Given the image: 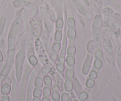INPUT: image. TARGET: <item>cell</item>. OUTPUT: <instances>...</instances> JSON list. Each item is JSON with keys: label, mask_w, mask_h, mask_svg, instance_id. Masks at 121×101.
Returning a JSON list of instances; mask_svg holds the SVG:
<instances>
[{"label": "cell", "mask_w": 121, "mask_h": 101, "mask_svg": "<svg viewBox=\"0 0 121 101\" xmlns=\"http://www.w3.org/2000/svg\"><path fill=\"white\" fill-rule=\"evenodd\" d=\"M22 25V20L18 18L17 19L11 27L10 34L9 36V50H15V41L17 36V32L20 28Z\"/></svg>", "instance_id": "cell-1"}, {"label": "cell", "mask_w": 121, "mask_h": 101, "mask_svg": "<svg viewBox=\"0 0 121 101\" xmlns=\"http://www.w3.org/2000/svg\"><path fill=\"white\" fill-rule=\"evenodd\" d=\"M24 59V52L21 50L16 56V76L18 82H20L22 75L23 61Z\"/></svg>", "instance_id": "cell-2"}, {"label": "cell", "mask_w": 121, "mask_h": 101, "mask_svg": "<svg viewBox=\"0 0 121 101\" xmlns=\"http://www.w3.org/2000/svg\"><path fill=\"white\" fill-rule=\"evenodd\" d=\"M14 55H8L7 61L6 64L5 65L3 70H2L1 75H0V86L3 83L4 77L7 76V75L9 74V72H10L11 67H12L13 63L14 61Z\"/></svg>", "instance_id": "cell-3"}, {"label": "cell", "mask_w": 121, "mask_h": 101, "mask_svg": "<svg viewBox=\"0 0 121 101\" xmlns=\"http://www.w3.org/2000/svg\"><path fill=\"white\" fill-rule=\"evenodd\" d=\"M102 26V18L101 16L97 15L95 18L93 24V33L95 35H97L100 32L101 27Z\"/></svg>", "instance_id": "cell-4"}, {"label": "cell", "mask_w": 121, "mask_h": 101, "mask_svg": "<svg viewBox=\"0 0 121 101\" xmlns=\"http://www.w3.org/2000/svg\"><path fill=\"white\" fill-rule=\"evenodd\" d=\"M93 60V56L91 54H88L87 55V59H86V61H85L83 67L82 69V74L84 75H87L89 72L90 70L91 66V63H92Z\"/></svg>", "instance_id": "cell-5"}, {"label": "cell", "mask_w": 121, "mask_h": 101, "mask_svg": "<svg viewBox=\"0 0 121 101\" xmlns=\"http://www.w3.org/2000/svg\"><path fill=\"white\" fill-rule=\"evenodd\" d=\"M66 47H67V38H66L65 35V34L64 36V41H63V45H62V48L60 52V55L59 57L58 61L60 63H64L65 61V50Z\"/></svg>", "instance_id": "cell-6"}, {"label": "cell", "mask_w": 121, "mask_h": 101, "mask_svg": "<svg viewBox=\"0 0 121 101\" xmlns=\"http://www.w3.org/2000/svg\"><path fill=\"white\" fill-rule=\"evenodd\" d=\"M103 47H104V50L109 55H112L113 53L112 50V46L111 42L109 38L105 37H104L103 39Z\"/></svg>", "instance_id": "cell-7"}, {"label": "cell", "mask_w": 121, "mask_h": 101, "mask_svg": "<svg viewBox=\"0 0 121 101\" xmlns=\"http://www.w3.org/2000/svg\"><path fill=\"white\" fill-rule=\"evenodd\" d=\"M33 75H32L30 78V82H29V86L27 88V95L26 101H32V89H33Z\"/></svg>", "instance_id": "cell-8"}, {"label": "cell", "mask_w": 121, "mask_h": 101, "mask_svg": "<svg viewBox=\"0 0 121 101\" xmlns=\"http://www.w3.org/2000/svg\"><path fill=\"white\" fill-rule=\"evenodd\" d=\"M32 32L34 36L39 37L42 34V27L39 24H35L32 28Z\"/></svg>", "instance_id": "cell-9"}, {"label": "cell", "mask_w": 121, "mask_h": 101, "mask_svg": "<svg viewBox=\"0 0 121 101\" xmlns=\"http://www.w3.org/2000/svg\"><path fill=\"white\" fill-rule=\"evenodd\" d=\"M11 91V86L7 83H5L2 86L1 88V93L2 95H8Z\"/></svg>", "instance_id": "cell-10"}, {"label": "cell", "mask_w": 121, "mask_h": 101, "mask_svg": "<svg viewBox=\"0 0 121 101\" xmlns=\"http://www.w3.org/2000/svg\"><path fill=\"white\" fill-rule=\"evenodd\" d=\"M78 10L79 11H80L81 14L84 15L88 19H91V18H92V14H91L90 12L87 11L82 5H78Z\"/></svg>", "instance_id": "cell-11"}, {"label": "cell", "mask_w": 121, "mask_h": 101, "mask_svg": "<svg viewBox=\"0 0 121 101\" xmlns=\"http://www.w3.org/2000/svg\"><path fill=\"white\" fill-rule=\"evenodd\" d=\"M73 87H74V85H73V82L71 80L68 79L65 81V89L66 91L70 92L73 90Z\"/></svg>", "instance_id": "cell-12"}, {"label": "cell", "mask_w": 121, "mask_h": 101, "mask_svg": "<svg viewBox=\"0 0 121 101\" xmlns=\"http://www.w3.org/2000/svg\"><path fill=\"white\" fill-rule=\"evenodd\" d=\"M74 90L77 95H79L80 93L82 91V88L81 86V85L80 84L78 81L76 77H75L74 79Z\"/></svg>", "instance_id": "cell-13"}, {"label": "cell", "mask_w": 121, "mask_h": 101, "mask_svg": "<svg viewBox=\"0 0 121 101\" xmlns=\"http://www.w3.org/2000/svg\"><path fill=\"white\" fill-rule=\"evenodd\" d=\"M67 36L68 39L70 40H74L76 37V31L74 28H69L67 31Z\"/></svg>", "instance_id": "cell-14"}, {"label": "cell", "mask_w": 121, "mask_h": 101, "mask_svg": "<svg viewBox=\"0 0 121 101\" xmlns=\"http://www.w3.org/2000/svg\"><path fill=\"white\" fill-rule=\"evenodd\" d=\"M35 85L36 88H40L43 86V79L41 77H37L35 81Z\"/></svg>", "instance_id": "cell-15"}, {"label": "cell", "mask_w": 121, "mask_h": 101, "mask_svg": "<svg viewBox=\"0 0 121 101\" xmlns=\"http://www.w3.org/2000/svg\"><path fill=\"white\" fill-rule=\"evenodd\" d=\"M67 63L69 67H73L75 64V59L72 56H68L67 57Z\"/></svg>", "instance_id": "cell-16"}, {"label": "cell", "mask_w": 121, "mask_h": 101, "mask_svg": "<svg viewBox=\"0 0 121 101\" xmlns=\"http://www.w3.org/2000/svg\"><path fill=\"white\" fill-rule=\"evenodd\" d=\"M65 76L68 79L71 80L74 76V71L72 69H67L65 72Z\"/></svg>", "instance_id": "cell-17"}, {"label": "cell", "mask_w": 121, "mask_h": 101, "mask_svg": "<svg viewBox=\"0 0 121 101\" xmlns=\"http://www.w3.org/2000/svg\"><path fill=\"white\" fill-rule=\"evenodd\" d=\"M88 93H87L86 92L82 91L80 93V94L78 95V99H80V101H84L88 97Z\"/></svg>", "instance_id": "cell-18"}, {"label": "cell", "mask_w": 121, "mask_h": 101, "mask_svg": "<svg viewBox=\"0 0 121 101\" xmlns=\"http://www.w3.org/2000/svg\"><path fill=\"white\" fill-rule=\"evenodd\" d=\"M44 83L47 86H51L52 84V81L51 77L48 75H46L44 77Z\"/></svg>", "instance_id": "cell-19"}, {"label": "cell", "mask_w": 121, "mask_h": 101, "mask_svg": "<svg viewBox=\"0 0 121 101\" xmlns=\"http://www.w3.org/2000/svg\"><path fill=\"white\" fill-rule=\"evenodd\" d=\"M29 61L32 66H35L38 63V59L35 56H30L29 58Z\"/></svg>", "instance_id": "cell-20"}, {"label": "cell", "mask_w": 121, "mask_h": 101, "mask_svg": "<svg viewBox=\"0 0 121 101\" xmlns=\"http://www.w3.org/2000/svg\"><path fill=\"white\" fill-rule=\"evenodd\" d=\"M75 51H76V48L75 46H69L67 50V54L68 56H73L75 54Z\"/></svg>", "instance_id": "cell-21"}, {"label": "cell", "mask_w": 121, "mask_h": 101, "mask_svg": "<svg viewBox=\"0 0 121 101\" xmlns=\"http://www.w3.org/2000/svg\"><path fill=\"white\" fill-rule=\"evenodd\" d=\"M103 66V62L100 59H96L94 63V66L96 69H100Z\"/></svg>", "instance_id": "cell-22"}, {"label": "cell", "mask_w": 121, "mask_h": 101, "mask_svg": "<svg viewBox=\"0 0 121 101\" xmlns=\"http://www.w3.org/2000/svg\"><path fill=\"white\" fill-rule=\"evenodd\" d=\"M62 37V32L60 30H58L56 31L55 35V40L56 41H59L61 40Z\"/></svg>", "instance_id": "cell-23"}, {"label": "cell", "mask_w": 121, "mask_h": 101, "mask_svg": "<svg viewBox=\"0 0 121 101\" xmlns=\"http://www.w3.org/2000/svg\"><path fill=\"white\" fill-rule=\"evenodd\" d=\"M95 84V81L92 79H88L86 81V86L88 88H92Z\"/></svg>", "instance_id": "cell-24"}, {"label": "cell", "mask_w": 121, "mask_h": 101, "mask_svg": "<svg viewBox=\"0 0 121 101\" xmlns=\"http://www.w3.org/2000/svg\"><path fill=\"white\" fill-rule=\"evenodd\" d=\"M64 25V21L63 19L61 17H59L56 20V27L57 28H62L63 27Z\"/></svg>", "instance_id": "cell-25"}, {"label": "cell", "mask_w": 121, "mask_h": 101, "mask_svg": "<svg viewBox=\"0 0 121 101\" xmlns=\"http://www.w3.org/2000/svg\"><path fill=\"white\" fill-rule=\"evenodd\" d=\"M33 95L35 97H40L42 96V90L39 88H36L34 89Z\"/></svg>", "instance_id": "cell-26"}, {"label": "cell", "mask_w": 121, "mask_h": 101, "mask_svg": "<svg viewBox=\"0 0 121 101\" xmlns=\"http://www.w3.org/2000/svg\"><path fill=\"white\" fill-rule=\"evenodd\" d=\"M60 48V44L59 43H55L52 46V51L55 53H57L59 52Z\"/></svg>", "instance_id": "cell-27"}, {"label": "cell", "mask_w": 121, "mask_h": 101, "mask_svg": "<svg viewBox=\"0 0 121 101\" xmlns=\"http://www.w3.org/2000/svg\"><path fill=\"white\" fill-rule=\"evenodd\" d=\"M43 94L45 97H49L51 95V89L49 87H45L43 90Z\"/></svg>", "instance_id": "cell-28"}, {"label": "cell", "mask_w": 121, "mask_h": 101, "mask_svg": "<svg viewBox=\"0 0 121 101\" xmlns=\"http://www.w3.org/2000/svg\"><path fill=\"white\" fill-rule=\"evenodd\" d=\"M60 97V94L58 92H53L52 93V98L53 101H59Z\"/></svg>", "instance_id": "cell-29"}, {"label": "cell", "mask_w": 121, "mask_h": 101, "mask_svg": "<svg viewBox=\"0 0 121 101\" xmlns=\"http://www.w3.org/2000/svg\"><path fill=\"white\" fill-rule=\"evenodd\" d=\"M5 19L4 18H1L0 20V36L3 33V30H4V26H5Z\"/></svg>", "instance_id": "cell-30"}, {"label": "cell", "mask_w": 121, "mask_h": 101, "mask_svg": "<svg viewBox=\"0 0 121 101\" xmlns=\"http://www.w3.org/2000/svg\"><path fill=\"white\" fill-rule=\"evenodd\" d=\"M56 68L57 70H58L59 72L62 73L64 71L65 69V66L64 65L63 63H58L56 65Z\"/></svg>", "instance_id": "cell-31"}, {"label": "cell", "mask_w": 121, "mask_h": 101, "mask_svg": "<svg viewBox=\"0 0 121 101\" xmlns=\"http://www.w3.org/2000/svg\"><path fill=\"white\" fill-rule=\"evenodd\" d=\"M95 57L97 59H100L103 57V52L100 49H97L95 52Z\"/></svg>", "instance_id": "cell-32"}, {"label": "cell", "mask_w": 121, "mask_h": 101, "mask_svg": "<svg viewBox=\"0 0 121 101\" xmlns=\"http://www.w3.org/2000/svg\"><path fill=\"white\" fill-rule=\"evenodd\" d=\"M67 24H68V27L69 28H74V27L75 26V20H74V18H68V21H67Z\"/></svg>", "instance_id": "cell-33"}, {"label": "cell", "mask_w": 121, "mask_h": 101, "mask_svg": "<svg viewBox=\"0 0 121 101\" xmlns=\"http://www.w3.org/2000/svg\"><path fill=\"white\" fill-rule=\"evenodd\" d=\"M89 77L92 79H96L97 77V73L95 70H92L89 74Z\"/></svg>", "instance_id": "cell-34"}, {"label": "cell", "mask_w": 121, "mask_h": 101, "mask_svg": "<svg viewBox=\"0 0 121 101\" xmlns=\"http://www.w3.org/2000/svg\"><path fill=\"white\" fill-rule=\"evenodd\" d=\"M61 101H69V95L67 93H64L61 96Z\"/></svg>", "instance_id": "cell-35"}, {"label": "cell", "mask_w": 121, "mask_h": 101, "mask_svg": "<svg viewBox=\"0 0 121 101\" xmlns=\"http://www.w3.org/2000/svg\"><path fill=\"white\" fill-rule=\"evenodd\" d=\"M50 59L52 61H55L57 60L58 59V54L56 53H51V54H50Z\"/></svg>", "instance_id": "cell-36"}, {"label": "cell", "mask_w": 121, "mask_h": 101, "mask_svg": "<svg viewBox=\"0 0 121 101\" xmlns=\"http://www.w3.org/2000/svg\"><path fill=\"white\" fill-rule=\"evenodd\" d=\"M50 69L48 66H44L43 67H42V69H41V72L43 74H45V75H46L47 73H48L49 72Z\"/></svg>", "instance_id": "cell-37"}, {"label": "cell", "mask_w": 121, "mask_h": 101, "mask_svg": "<svg viewBox=\"0 0 121 101\" xmlns=\"http://www.w3.org/2000/svg\"><path fill=\"white\" fill-rule=\"evenodd\" d=\"M1 100L2 101H10V97L7 95H4L2 96Z\"/></svg>", "instance_id": "cell-38"}, {"label": "cell", "mask_w": 121, "mask_h": 101, "mask_svg": "<svg viewBox=\"0 0 121 101\" xmlns=\"http://www.w3.org/2000/svg\"><path fill=\"white\" fill-rule=\"evenodd\" d=\"M52 90L53 92H58L59 90V86L58 85H54L52 87Z\"/></svg>", "instance_id": "cell-39"}, {"label": "cell", "mask_w": 121, "mask_h": 101, "mask_svg": "<svg viewBox=\"0 0 121 101\" xmlns=\"http://www.w3.org/2000/svg\"><path fill=\"white\" fill-rule=\"evenodd\" d=\"M5 83H7V84H11V82H12V81H11V79L10 78V77H7L6 79H5Z\"/></svg>", "instance_id": "cell-40"}, {"label": "cell", "mask_w": 121, "mask_h": 101, "mask_svg": "<svg viewBox=\"0 0 121 101\" xmlns=\"http://www.w3.org/2000/svg\"><path fill=\"white\" fill-rule=\"evenodd\" d=\"M118 65L119 66V68L121 70V56H120L119 57V59H118Z\"/></svg>", "instance_id": "cell-41"}, {"label": "cell", "mask_w": 121, "mask_h": 101, "mask_svg": "<svg viewBox=\"0 0 121 101\" xmlns=\"http://www.w3.org/2000/svg\"><path fill=\"white\" fill-rule=\"evenodd\" d=\"M42 101H50L49 98L48 97H45V96H43L42 99Z\"/></svg>", "instance_id": "cell-42"}, {"label": "cell", "mask_w": 121, "mask_h": 101, "mask_svg": "<svg viewBox=\"0 0 121 101\" xmlns=\"http://www.w3.org/2000/svg\"><path fill=\"white\" fill-rule=\"evenodd\" d=\"M3 54H2L1 52L0 51V62L3 61Z\"/></svg>", "instance_id": "cell-43"}, {"label": "cell", "mask_w": 121, "mask_h": 101, "mask_svg": "<svg viewBox=\"0 0 121 101\" xmlns=\"http://www.w3.org/2000/svg\"><path fill=\"white\" fill-rule=\"evenodd\" d=\"M40 101V99L39 97H35L34 99H33V101Z\"/></svg>", "instance_id": "cell-44"}, {"label": "cell", "mask_w": 121, "mask_h": 101, "mask_svg": "<svg viewBox=\"0 0 121 101\" xmlns=\"http://www.w3.org/2000/svg\"><path fill=\"white\" fill-rule=\"evenodd\" d=\"M78 101V100H75V101Z\"/></svg>", "instance_id": "cell-45"}, {"label": "cell", "mask_w": 121, "mask_h": 101, "mask_svg": "<svg viewBox=\"0 0 121 101\" xmlns=\"http://www.w3.org/2000/svg\"><path fill=\"white\" fill-rule=\"evenodd\" d=\"M0 101H1V100H0Z\"/></svg>", "instance_id": "cell-46"}]
</instances>
